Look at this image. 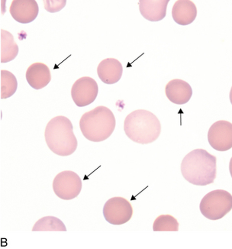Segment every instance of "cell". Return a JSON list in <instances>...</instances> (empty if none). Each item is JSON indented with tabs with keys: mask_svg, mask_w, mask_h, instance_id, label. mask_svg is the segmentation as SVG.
<instances>
[{
	"mask_svg": "<svg viewBox=\"0 0 232 249\" xmlns=\"http://www.w3.org/2000/svg\"><path fill=\"white\" fill-rule=\"evenodd\" d=\"M124 130L126 135L135 142L150 144L159 138L161 124L152 112L145 109H138L125 118Z\"/></svg>",
	"mask_w": 232,
	"mask_h": 249,
	"instance_id": "obj_2",
	"label": "cell"
},
{
	"mask_svg": "<svg viewBox=\"0 0 232 249\" xmlns=\"http://www.w3.org/2000/svg\"><path fill=\"white\" fill-rule=\"evenodd\" d=\"M133 215L130 202L120 196L108 199L103 207V215L108 223L115 226L128 223Z\"/></svg>",
	"mask_w": 232,
	"mask_h": 249,
	"instance_id": "obj_7",
	"label": "cell"
},
{
	"mask_svg": "<svg viewBox=\"0 0 232 249\" xmlns=\"http://www.w3.org/2000/svg\"><path fill=\"white\" fill-rule=\"evenodd\" d=\"M27 82L35 89H41L48 85L52 80V73L46 64L34 63L26 71Z\"/></svg>",
	"mask_w": 232,
	"mask_h": 249,
	"instance_id": "obj_13",
	"label": "cell"
},
{
	"mask_svg": "<svg viewBox=\"0 0 232 249\" xmlns=\"http://www.w3.org/2000/svg\"><path fill=\"white\" fill-rule=\"evenodd\" d=\"M32 231H67L62 221L54 216H46L36 222Z\"/></svg>",
	"mask_w": 232,
	"mask_h": 249,
	"instance_id": "obj_18",
	"label": "cell"
},
{
	"mask_svg": "<svg viewBox=\"0 0 232 249\" xmlns=\"http://www.w3.org/2000/svg\"><path fill=\"white\" fill-rule=\"evenodd\" d=\"M45 137L49 149L59 156L72 155L78 145L73 124L65 116H56L48 123Z\"/></svg>",
	"mask_w": 232,
	"mask_h": 249,
	"instance_id": "obj_3",
	"label": "cell"
},
{
	"mask_svg": "<svg viewBox=\"0 0 232 249\" xmlns=\"http://www.w3.org/2000/svg\"><path fill=\"white\" fill-rule=\"evenodd\" d=\"M66 2H67L66 0H64V1H61V0L48 1V0H46L45 1V9L50 13H57L63 9V8L65 6Z\"/></svg>",
	"mask_w": 232,
	"mask_h": 249,
	"instance_id": "obj_20",
	"label": "cell"
},
{
	"mask_svg": "<svg viewBox=\"0 0 232 249\" xmlns=\"http://www.w3.org/2000/svg\"><path fill=\"white\" fill-rule=\"evenodd\" d=\"M165 93L171 103L183 105L190 101L193 96L191 86L184 80L174 79L170 80L165 88Z\"/></svg>",
	"mask_w": 232,
	"mask_h": 249,
	"instance_id": "obj_11",
	"label": "cell"
},
{
	"mask_svg": "<svg viewBox=\"0 0 232 249\" xmlns=\"http://www.w3.org/2000/svg\"><path fill=\"white\" fill-rule=\"evenodd\" d=\"M216 157L204 149H196L187 154L181 164L183 178L196 186H206L216 178Z\"/></svg>",
	"mask_w": 232,
	"mask_h": 249,
	"instance_id": "obj_1",
	"label": "cell"
},
{
	"mask_svg": "<svg viewBox=\"0 0 232 249\" xmlns=\"http://www.w3.org/2000/svg\"><path fill=\"white\" fill-rule=\"evenodd\" d=\"M99 79L104 84H115L119 82L123 73V65L115 58L104 59L97 68Z\"/></svg>",
	"mask_w": 232,
	"mask_h": 249,
	"instance_id": "obj_12",
	"label": "cell"
},
{
	"mask_svg": "<svg viewBox=\"0 0 232 249\" xmlns=\"http://www.w3.org/2000/svg\"><path fill=\"white\" fill-rule=\"evenodd\" d=\"M154 231H178L179 223L171 215H161L155 219L153 225Z\"/></svg>",
	"mask_w": 232,
	"mask_h": 249,
	"instance_id": "obj_19",
	"label": "cell"
},
{
	"mask_svg": "<svg viewBox=\"0 0 232 249\" xmlns=\"http://www.w3.org/2000/svg\"><path fill=\"white\" fill-rule=\"evenodd\" d=\"M99 93V87L94 79L84 77L78 79L71 89V96L77 107H84L92 104Z\"/></svg>",
	"mask_w": 232,
	"mask_h": 249,
	"instance_id": "obj_8",
	"label": "cell"
},
{
	"mask_svg": "<svg viewBox=\"0 0 232 249\" xmlns=\"http://www.w3.org/2000/svg\"><path fill=\"white\" fill-rule=\"evenodd\" d=\"M172 16L178 25H190L196 18V6L190 0H178L173 6Z\"/></svg>",
	"mask_w": 232,
	"mask_h": 249,
	"instance_id": "obj_15",
	"label": "cell"
},
{
	"mask_svg": "<svg viewBox=\"0 0 232 249\" xmlns=\"http://www.w3.org/2000/svg\"><path fill=\"white\" fill-rule=\"evenodd\" d=\"M201 213L210 220H218L227 215L232 209V196L224 190L208 193L199 206Z\"/></svg>",
	"mask_w": 232,
	"mask_h": 249,
	"instance_id": "obj_5",
	"label": "cell"
},
{
	"mask_svg": "<svg viewBox=\"0 0 232 249\" xmlns=\"http://www.w3.org/2000/svg\"><path fill=\"white\" fill-rule=\"evenodd\" d=\"M169 2V0H140L139 10L143 18L148 21H161L167 15Z\"/></svg>",
	"mask_w": 232,
	"mask_h": 249,
	"instance_id": "obj_14",
	"label": "cell"
},
{
	"mask_svg": "<svg viewBox=\"0 0 232 249\" xmlns=\"http://www.w3.org/2000/svg\"><path fill=\"white\" fill-rule=\"evenodd\" d=\"M53 190L60 199L64 200L74 199L81 192V178L73 171H62L54 179Z\"/></svg>",
	"mask_w": 232,
	"mask_h": 249,
	"instance_id": "obj_6",
	"label": "cell"
},
{
	"mask_svg": "<svg viewBox=\"0 0 232 249\" xmlns=\"http://www.w3.org/2000/svg\"><path fill=\"white\" fill-rule=\"evenodd\" d=\"M18 88V81L16 76L8 71H1V99H8L13 96Z\"/></svg>",
	"mask_w": 232,
	"mask_h": 249,
	"instance_id": "obj_17",
	"label": "cell"
},
{
	"mask_svg": "<svg viewBox=\"0 0 232 249\" xmlns=\"http://www.w3.org/2000/svg\"><path fill=\"white\" fill-rule=\"evenodd\" d=\"M9 11L12 17L18 23L29 24L37 18L39 7L35 0H14Z\"/></svg>",
	"mask_w": 232,
	"mask_h": 249,
	"instance_id": "obj_10",
	"label": "cell"
},
{
	"mask_svg": "<svg viewBox=\"0 0 232 249\" xmlns=\"http://www.w3.org/2000/svg\"><path fill=\"white\" fill-rule=\"evenodd\" d=\"M115 117L107 107L99 106L86 112L80 120V128L84 137L93 142L107 140L115 130Z\"/></svg>",
	"mask_w": 232,
	"mask_h": 249,
	"instance_id": "obj_4",
	"label": "cell"
},
{
	"mask_svg": "<svg viewBox=\"0 0 232 249\" xmlns=\"http://www.w3.org/2000/svg\"><path fill=\"white\" fill-rule=\"evenodd\" d=\"M208 141L212 148L226 151L232 148V124L230 122H215L208 132Z\"/></svg>",
	"mask_w": 232,
	"mask_h": 249,
	"instance_id": "obj_9",
	"label": "cell"
},
{
	"mask_svg": "<svg viewBox=\"0 0 232 249\" xmlns=\"http://www.w3.org/2000/svg\"><path fill=\"white\" fill-rule=\"evenodd\" d=\"M18 46L15 42L13 35L8 31L1 29V62L13 61L18 55Z\"/></svg>",
	"mask_w": 232,
	"mask_h": 249,
	"instance_id": "obj_16",
	"label": "cell"
}]
</instances>
